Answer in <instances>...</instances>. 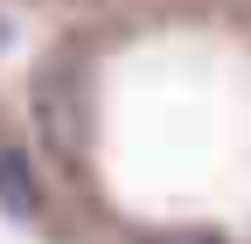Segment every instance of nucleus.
Returning a JSON list of instances; mask_svg holds the SVG:
<instances>
[{
	"instance_id": "nucleus-1",
	"label": "nucleus",
	"mask_w": 251,
	"mask_h": 244,
	"mask_svg": "<svg viewBox=\"0 0 251 244\" xmlns=\"http://www.w3.org/2000/svg\"><path fill=\"white\" fill-rule=\"evenodd\" d=\"M0 209L21 217V223H42L49 217V189L35 174V146L14 140V133H0Z\"/></svg>"
},
{
	"instance_id": "nucleus-2",
	"label": "nucleus",
	"mask_w": 251,
	"mask_h": 244,
	"mask_svg": "<svg viewBox=\"0 0 251 244\" xmlns=\"http://www.w3.org/2000/svg\"><path fill=\"white\" fill-rule=\"evenodd\" d=\"M7 42H14V21H7V14H0V49H7Z\"/></svg>"
}]
</instances>
